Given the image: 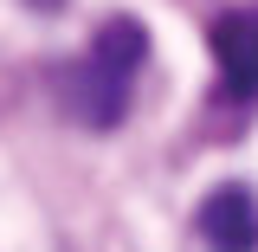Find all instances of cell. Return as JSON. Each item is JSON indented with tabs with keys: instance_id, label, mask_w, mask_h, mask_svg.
I'll return each instance as SVG.
<instances>
[{
	"instance_id": "obj_1",
	"label": "cell",
	"mask_w": 258,
	"mask_h": 252,
	"mask_svg": "<svg viewBox=\"0 0 258 252\" xmlns=\"http://www.w3.org/2000/svg\"><path fill=\"white\" fill-rule=\"evenodd\" d=\"M142 65H149V32H142V20H129V13L103 20L97 39L84 45V59H71L58 71V110L78 129H91V136L116 129L129 117V104H136Z\"/></svg>"
},
{
	"instance_id": "obj_2",
	"label": "cell",
	"mask_w": 258,
	"mask_h": 252,
	"mask_svg": "<svg viewBox=\"0 0 258 252\" xmlns=\"http://www.w3.org/2000/svg\"><path fill=\"white\" fill-rule=\"evenodd\" d=\"M194 233H200L207 252H258V194L245 181L213 188L194 214Z\"/></svg>"
},
{
	"instance_id": "obj_3",
	"label": "cell",
	"mask_w": 258,
	"mask_h": 252,
	"mask_svg": "<svg viewBox=\"0 0 258 252\" xmlns=\"http://www.w3.org/2000/svg\"><path fill=\"white\" fill-rule=\"evenodd\" d=\"M207 45L220 59V84L232 97H258V7H232L207 26Z\"/></svg>"
}]
</instances>
